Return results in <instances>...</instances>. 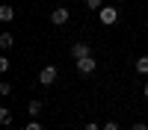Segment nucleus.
Masks as SVG:
<instances>
[{
    "mask_svg": "<svg viewBox=\"0 0 148 130\" xmlns=\"http://www.w3.org/2000/svg\"><path fill=\"white\" fill-rule=\"evenodd\" d=\"M83 130H101V127H98V124H86Z\"/></svg>",
    "mask_w": 148,
    "mask_h": 130,
    "instance_id": "2eb2a0df",
    "label": "nucleus"
},
{
    "mask_svg": "<svg viewBox=\"0 0 148 130\" xmlns=\"http://www.w3.org/2000/svg\"><path fill=\"white\" fill-rule=\"evenodd\" d=\"M12 18H15V9H12L9 3H3L0 6V21H12Z\"/></svg>",
    "mask_w": 148,
    "mask_h": 130,
    "instance_id": "423d86ee",
    "label": "nucleus"
},
{
    "mask_svg": "<svg viewBox=\"0 0 148 130\" xmlns=\"http://www.w3.org/2000/svg\"><path fill=\"white\" fill-rule=\"evenodd\" d=\"M0 121H3V124H12V112H9V110H0Z\"/></svg>",
    "mask_w": 148,
    "mask_h": 130,
    "instance_id": "9d476101",
    "label": "nucleus"
},
{
    "mask_svg": "<svg viewBox=\"0 0 148 130\" xmlns=\"http://www.w3.org/2000/svg\"><path fill=\"white\" fill-rule=\"evenodd\" d=\"M68 15H71V12H68L65 6H56V9L51 12V21H53L56 27H59V24H65V21H68Z\"/></svg>",
    "mask_w": 148,
    "mask_h": 130,
    "instance_id": "20e7f679",
    "label": "nucleus"
},
{
    "mask_svg": "<svg viewBox=\"0 0 148 130\" xmlns=\"http://www.w3.org/2000/svg\"><path fill=\"white\" fill-rule=\"evenodd\" d=\"M145 98H148V83H145Z\"/></svg>",
    "mask_w": 148,
    "mask_h": 130,
    "instance_id": "dca6fc26",
    "label": "nucleus"
},
{
    "mask_svg": "<svg viewBox=\"0 0 148 130\" xmlns=\"http://www.w3.org/2000/svg\"><path fill=\"white\" fill-rule=\"evenodd\" d=\"M24 130H45V127H42V121H36V118H33V121L24 127Z\"/></svg>",
    "mask_w": 148,
    "mask_h": 130,
    "instance_id": "9b49d317",
    "label": "nucleus"
},
{
    "mask_svg": "<svg viewBox=\"0 0 148 130\" xmlns=\"http://www.w3.org/2000/svg\"><path fill=\"white\" fill-rule=\"evenodd\" d=\"M95 68H98V62H95L92 56H83V59H77V71H80L83 77H89V74H95Z\"/></svg>",
    "mask_w": 148,
    "mask_h": 130,
    "instance_id": "f03ea898",
    "label": "nucleus"
},
{
    "mask_svg": "<svg viewBox=\"0 0 148 130\" xmlns=\"http://www.w3.org/2000/svg\"><path fill=\"white\" fill-rule=\"evenodd\" d=\"M116 3H125V0H116Z\"/></svg>",
    "mask_w": 148,
    "mask_h": 130,
    "instance_id": "f3484780",
    "label": "nucleus"
},
{
    "mask_svg": "<svg viewBox=\"0 0 148 130\" xmlns=\"http://www.w3.org/2000/svg\"><path fill=\"white\" fill-rule=\"evenodd\" d=\"M86 6H89V9H101V0H89Z\"/></svg>",
    "mask_w": 148,
    "mask_h": 130,
    "instance_id": "ddd939ff",
    "label": "nucleus"
},
{
    "mask_svg": "<svg viewBox=\"0 0 148 130\" xmlns=\"http://www.w3.org/2000/svg\"><path fill=\"white\" fill-rule=\"evenodd\" d=\"M0 47H3V50L12 47V33H3V35H0Z\"/></svg>",
    "mask_w": 148,
    "mask_h": 130,
    "instance_id": "6e6552de",
    "label": "nucleus"
},
{
    "mask_svg": "<svg viewBox=\"0 0 148 130\" xmlns=\"http://www.w3.org/2000/svg\"><path fill=\"white\" fill-rule=\"evenodd\" d=\"M53 80H56V68H53V65L42 68V74H39V83H42V86H51Z\"/></svg>",
    "mask_w": 148,
    "mask_h": 130,
    "instance_id": "7ed1b4c3",
    "label": "nucleus"
},
{
    "mask_svg": "<svg viewBox=\"0 0 148 130\" xmlns=\"http://www.w3.org/2000/svg\"><path fill=\"white\" fill-rule=\"evenodd\" d=\"M130 130H148V124H133Z\"/></svg>",
    "mask_w": 148,
    "mask_h": 130,
    "instance_id": "4468645a",
    "label": "nucleus"
},
{
    "mask_svg": "<svg viewBox=\"0 0 148 130\" xmlns=\"http://www.w3.org/2000/svg\"><path fill=\"white\" fill-rule=\"evenodd\" d=\"M136 74H142V77L148 74V56H139L136 59Z\"/></svg>",
    "mask_w": 148,
    "mask_h": 130,
    "instance_id": "0eeeda50",
    "label": "nucleus"
},
{
    "mask_svg": "<svg viewBox=\"0 0 148 130\" xmlns=\"http://www.w3.org/2000/svg\"><path fill=\"white\" fill-rule=\"evenodd\" d=\"M101 130H121V127H119V124H116V121H107V124H104V127H101Z\"/></svg>",
    "mask_w": 148,
    "mask_h": 130,
    "instance_id": "f8f14e48",
    "label": "nucleus"
},
{
    "mask_svg": "<svg viewBox=\"0 0 148 130\" xmlns=\"http://www.w3.org/2000/svg\"><path fill=\"white\" fill-rule=\"evenodd\" d=\"M27 110H30V115L36 118V115L42 112V101H30V106H27Z\"/></svg>",
    "mask_w": 148,
    "mask_h": 130,
    "instance_id": "1a4fd4ad",
    "label": "nucleus"
},
{
    "mask_svg": "<svg viewBox=\"0 0 148 130\" xmlns=\"http://www.w3.org/2000/svg\"><path fill=\"white\" fill-rule=\"evenodd\" d=\"M71 56H74V59H83V56H92V50H89V44L77 42V44L71 47Z\"/></svg>",
    "mask_w": 148,
    "mask_h": 130,
    "instance_id": "39448f33",
    "label": "nucleus"
},
{
    "mask_svg": "<svg viewBox=\"0 0 148 130\" xmlns=\"http://www.w3.org/2000/svg\"><path fill=\"white\" fill-rule=\"evenodd\" d=\"M98 12H101V24L104 27H113V24L119 21V9L116 6H101Z\"/></svg>",
    "mask_w": 148,
    "mask_h": 130,
    "instance_id": "f257e3e1",
    "label": "nucleus"
}]
</instances>
